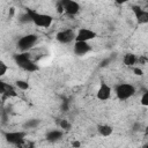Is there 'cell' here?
Returning <instances> with one entry per match:
<instances>
[{
  "mask_svg": "<svg viewBox=\"0 0 148 148\" xmlns=\"http://www.w3.org/2000/svg\"><path fill=\"white\" fill-rule=\"evenodd\" d=\"M25 12L28 13V15L30 17V21L37 27L49 28L52 24L53 17L51 15H49V14H43V13H39V12L34 10L31 8H25Z\"/></svg>",
  "mask_w": 148,
  "mask_h": 148,
  "instance_id": "1",
  "label": "cell"
},
{
  "mask_svg": "<svg viewBox=\"0 0 148 148\" xmlns=\"http://www.w3.org/2000/svg\"><path fill=\"white\" fill-rule=\"evenodd\" d=\"M14 60L18 67L27 72H37L38 66L30 59V56L28 52H20L14 56Z\"/></svg>",
  "mask_w": 148,
  "mask_h": 148,
  "instance_id": "2",
  "label": "cell"
},
{
  "mask_svg": "<svg viewBox=\"0 0 148 148\" xmlns=\"http://www.w3.org/2000/svg\"><path fill=\"white\" fill-rule=\"evenodd\" d=\"M135 94V88L131 83H120L116 87V95L120 101L128 99Z\"/></svg>",
  "mask_w": 148,
  "mask_h": 148,
  "instance_id": "3",
  "label": "cell"
},
{
  "mask_svg": "<svg viewBox=\"0 0 148 148\" xmlns=\"http://www.w3.org/2000/svg\"><path fill=\"white\" fill-rule=\"evenodd\" d=\"M37 42V36L35 34H28L25 36H22L17 40V49L21 52H28Z\"/></svg>",
  "mask_w": 148,
  "mask_h": 148,
  "instance_id": "4",
  "label": "cell"
},
{
  "mask_svg": "<svg viewBox=\"0 0 148 148\" xmlns=\"http://www.w3.org/2000/svg\"><path fill=\"white\" fill-rule=\"evenodd\" d=\"M59 12H64L67 15H76L80 12V5L74 0H60Z\"/></svg>",
  "mask_w": 148,
  "mask_h": 148,
  "instance_id": "5",
  "label": "cell"
},
{
  "mask_svg": "<svg viewBox=\"0 0 148 148\" xmlns=\"http://www.w3.org/2000/svg\"><path fill=\"white\" fill-rule=\"evenodd\" d=\"M27 132L24 131H15V132H6L5 133V139L8 143L14 145V146H21L23 141L25 140Z\"/></svg>",
  "mask_w": 148,
  "mask_h": 148,
  "instance_id": "6",
  "label": "cell"
},
{
  "mask_svg": "<svg viewBox=\"0 0 148 148\" xmlns=\"http://www.w3.org/2000/svg\"><path fill=\"white\" fill-rule=\"evenodd\" d=\"M76 38V32L73 29H65L56 35V39L61 44H69Z\"/></svg>",
  "mask_w": 148,
  "mask_h": 148,
  "instance_id": "7",
  "label": "cell"
},
{
  "mask_svg": "<svg viewBox=\"0 0 148 148\" xmlns=\"http://www.w3.org/2000/svg\"><path fill=\"white\" fill-rule=\"evenodd\" d=\"M132 12L135 16L138 24H148V10H145L141 7L134 5L132 6Z\"/></svg>",
  "mask_w": 148,
  "mask_h": 148,
  "instance_id": "8",
  "label": "cell"
},
{
  "mask_svg": "<svg viewBox=\"0 0 148 148\" xmlns=\"http://www.w3.org/2000/svg\"><path fill=\"white\" fill-rule=\"evenodd\" d=\"M97 37L96 31L88 29V28H81L77 32H76V38L75 40H82V42H89L94 38Z\"/></svg>",
  "mask_w": 148,
  "mask_h": 148,
  "instance_id": "9",
  "label": "cell"
},
{
  "mask_svg": "<svg viewBox=\"0 0 148 148\" xmlns=\"http://www.w3.org/2000/svg\"><path fill=\"white\" fill-rule=\"evenodd\" d=\"M90 51H91V46L88 42L75 40V43H74V53L76 56H84Z\"/></svg>",
  "mask_w": 148,
  "mask_h": 148,
  "instance_id": "10",
  "label": "cell"
},
{
  "mask_svg": "<svg viewBox=\"0 0 148 148\" xmlns=\"http://www.w3.org/2000/svg\"><path fill=\"white\" fill-rule=\"evenodd\" d=\"M96 96H97V98L99 101H106V99H109L110 96H111V88H110V86L108 83H105V82H102L101 86H99V88H98V90H97Z\"/></svg>",
  "mask_w": 148,
  "mask_h": 148,
  "instance_id": "11",
  "label": "cell"
},
{
  "mask_svg": "<svg viewBox=\"0 0 148 148\" xmlns=\"http://www.w3.org/2000/svg\"><path fill=\"white\" fill-rule=\"evenodd\" d=\"M64 135V132L60 130H51L46 133V140L50 142H56L59 141Z\"/></svg>",
  "mask_w": 148,
  "mask_h": 148,
  "instance_id": "12",
  "label": "cell"
},
{
  "mask_svg": "<svg viewBox=\"0 0 148 148\" xmlns=\"http://www.w3.org/2000/svg\"><path fill=\"white\" fill-rule=\"evenodd\" d=\"M0 92L6 96H16V92H15L13 86H10L3 81H0Z\"/></svg>",
  "mask_w": 148,
  "mask_h": 148,
  "instance_id": "13",
  "label": "cell"
},
{
  "mask_svg": "<svg viewBox=\"0 0 148 148\" xmlns=\"http://www.w3.org/2000/svg\"><path fill=\"white\" fill-rule=\"evenodd\" d=\"M97 132L102 136H110L113 132V128H112V126H110L108 124H99V125H97Z\"/></svg>",
  "mask_w": 148,
  "mask_h": 148,
  "instance_id": "14",
  "label": "cell"
},
{
  "mask_svg": "<svg viewBox=\"0 0 148 148\" xmlns=\"http://www.w3.org/2000/svg\"><path fill=\"white\" fill-rule=\"evenodd\" d=\"M123 62H124L126 66L131 67V66L135 65L136 62H139V58H138V57H136L134 53H126V54L124 56Z\"/></svg>",
  "mask_w": 148,
  "mask_h": 148,
  "instance_id": "15",
  "label": "cell"
},
{
  "mask_svg": "<svg viewBox=\"0 0 148 148\" xmlns=\"http://www.w3.org/2000/svg\"><path fill=\"white\" fill-rule=\"evenodd\" d=\"M39 123H40V120H38V119H29V120H27L24 124H23V127L27 130H29V128H35V127H37L38 125H39Z\"/></svg>",
  "mask_w": 148,
  "mask_h": 148,
  "instance_id": "16",
  "label": "cell"
},
{
  "mask_svg": "<svg viewBox=\"0 0 148 148\" xmlns=\"http://www.w3.org/2000/svg\"><path fill=\"white\" fill-rule=\"evenodd\" d=\"M15 86L21 90H27L29 88V83L27 81H24V80H16L15 81Z\"/></svg>",
  "mask_w": 148,
  "mask_h": 148,
  "instance_id": "17",
  "label": "cell"
},
{
  "mask_svg": "<svg viewBox=\"0 0 148 148\" xmlns=\"http://www.w3.org/2000/svg\"><path fill=\"white\" fill-rule=\"evenodd\" d=\"M59 125H60V128H61V130H65V131H69V130L72 128V124H71L68 120H66V119L60 120Z\"/></svg>",
  "mask_w": 148,
  "mask_h": 148,
  "instance_id": "18",
  "label": "cell"
},
{
  "mask_svg": "<svg viewBox=\"0 0 148 148\" xmlns=\"http://www.w3.org/2000/svg\"><path fill=\"white\" fill-rule=\"evenodd\" d=\"M7 71H8V67H7V65L5 64V61H0V76H3L6 73H7Z\"/></svg>",
  "mask_w": 148,
  "mask_h": 148,
  "instance_id": "19",
  "label": "cell"
},
{
  "mask_svg": "<svg viewBox=\"0 0 148 148\" xmlns=\"http://www.w3.org/2000/svg\"><path fill=\"white\" fill-rule=\"evenodd\" d=\"M140 103L143 105V106H148V90L143 92V95L141 96V99H140Z\"/></svg>",
  "mask_w": 148,
  "mask_h": 148,
  "instance_id": "20",
  "label": "cell"
},
{
  "mask_svg": "<svg viewBox=\"0 0 148 148\" xmlns=\"http://www.w3.org/2000/svg\"><path fill=\"white\" fill-rule=\"evenodd\" d=\"M133 73H134L135 75H139V76H142V75H143V71H142L141 68H139V67H134V68H133Z\"/></svg>",
  "mask_w": 148,
  "mask_h": 148,
  "instance_id": "21",
  "label": "cell"
},
{
  "mask_svg": "<svg viewBox=\"0 0 148 148\" xmlns=\"http://www.w3.org/2000/svg\"><path fill=\"white\" fill-rule=\"evenodd\" d=\"M109 61H110V59H105L104 61H102V62H101V65H99V66H101V67H105V66L108 65V62H109Z\"/></svg>",
  "mask_w": 148,
  "mask_h": 148,
  "instance_id": "22",
  "label": "cell"
},
{
  "mask_svg": "<svg viewBox=\"0 0 148 148\" xmlns=\"http://www.w3.org/2000/svg\"><path fill=\"white\" fill-rule=\"evenodd\" d=\"M139 128H141V125H140L139 123H136V124L134 125V127H133V130H134V132H136V131H140Z\"/></svg>",
  "mask_w": 148,
  "mask_h": 148,
  "instance_id": "23",
  "label": "cell"
},
{
  "mask_svg": "<svg viewBox=\"0 0 148 148\" xmlns=\"http://www.w3.org/2000/svg\"><path fill=\"white\" fill-rule=\"evenodd\" d=\"M116 1V3H118V5H124V3H126L127 1H130V0H114Z\"/></svg>",
  "mask_w": 148,
  "mask_h": 148,
  "instance_id": "24",
  "label": "cell"
},
{
  "mask_svg": "<svg viewBox=\"0 0 148 148\" xmlns=\"http://www.w3.org/2000/svg\"><path fill=\"white\" fill-rule=\"evenodd\" d=\"M72 145H73L74 147H80V146H81V143H80L79 141H74V142H73Z\"/></svg>",
  "mask_w": 148,
  "mask_h": 148,
  "instance_id": "25",
  "label": "cell"
},
{
  "mask_svg": "<svg viewBox=\"0 0 148 148\" xmlns=\"http://www.w3.org/2000/svg\"><path fill=\"white\" fill-rule=\"evenodd\" d=\"M148 135V126L145 128V136H147Z\"/></svg>",
  "mask_w": 148,
  "mask_h": 148,
  "instance_id": "26",
  "label": "cell"
}]
</instances>
